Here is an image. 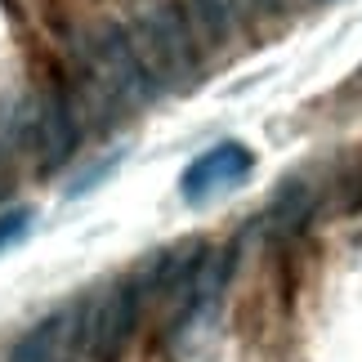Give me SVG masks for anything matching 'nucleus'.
<instances>
[{"instance_id": "nucleus-3", "label": "nucleus", "mask_w": 362, "mask_h": 362, "mask_svg": "<svg viewBox=\"0 0 362 362\" xmlns=\"http://www.w3.org/2000/svg\"><path fill=\"white\" fill-rule=\"evenodd\" d=\"M139 304H144L139 282H117V286H107L99 300H90L86 309H81L76 358H86V362H117L121 349H125V340L134 336Z\"/></svg>"}, {"instance_id": "nucleus-4", "label": "nucleus", "mask_w": 362, "mask_h": 362, "mask_svg": "<svg viewBox=\"0 0 362 362\" xmlns=\"http://www.w3.org/2000/svg\"><path fill=\"white\" fill-rule=\"evenodd\" d=\"M250 165H255V157H250L246 144H233V139L228 144H215V148H206L197 161H188L184 179H179V192H184L188 206H202V202L219 197L224 188H233L238 179H246Z\"/></svg>"}, {"instance_id": "nucleus-6", "label": "nucleus", "mask_w": 362, "mask_h": 362, "mask_svg": "<svg viewBox=\"0 0 362 362\" xmlns=\"http://www.w3.org/2000/svg\"><path fill=\"white\" fill-rule=\"evenodd\" d=\"M32 148H40V165L54 170L72 157L76 148V112L63 94H40L36 99V139Z\"/></svg>"}, {"instance_id": "nucleus-7", "label": "nucleus", "mask_w": 362, "mask_h": 362, "mask_svg": "<svg viewBox=\"0 0 362 362\" xmlns=\"http://www.w3.org/2000/svg\"><path fill=\"white\" fill-rule=\"evenodd\" d=\"M192 13H197V23L206 27V36L224 40L242 18V0H192Z\"/></svg>"}, {"instance_id": "nucleus-2", "label": "nucleus", "mask_w": 362, "mask_h": 362, "mask_svg": "<svg viewBox=\"0 0 362 362\" xmlns=\"http://www.w3.org/2000/svg\"><path fill=\"white\" fill-rule=\"evenodd\" d=\"M86 72L94 81V90H99L107 103H117V107L144 103L148 94L157 90L152 76H148V67L139 63V54L130 45V36H125V27H117V23H107V27H99V32L90 36Z\"/></svg>"}, {"instance_id": "nucleus-8", "label": "nucleus", "mask_w": 362, "mask_h": 362, "mask_svg": "<svg viewBox=\"0 0 362 362\" xmlns=\"http://www.w3.org/2000/svg\"><path fill=\"white\" fill-rule=\"evenodd\" d=\"M27 228H32V211H27V206H13V211H5V215H0V250L13 246V242H23Z\"/></svg>"}, {"instance_id": "nucleus-5", "label": "nucleus", "mask_w": 362, "mask_h": 362, "mask_svg": "<svg viewBox=\"0 0 362 362\" xmlns=\"http://www.w3.org/2000/svg\"><path fill=\"white\" fill-rule=\"evenodd\" d=\"M76 336H81V304L40 317L36 327H27L9 349V362H67L76 354Z\"/></svg>"}, {"instance_id": "nucleus-1", "label": "nucleus", "mask_w": 362, "mask_h": 362, "mask_svg": "<svg viewBox=\"0 0 362 362\" xmlns=\"http://www.w3.org/2000/svg\"><path fill=\"white\" fill-rule=\"evenodd\" d=\"M125 36H130L139 63L148 67L152 86L188 72L192 36H188V23H184V13H179L175 0H139L130 23H125Z\"/></svg>"}]
</instances>
